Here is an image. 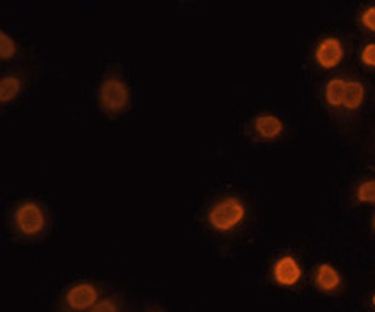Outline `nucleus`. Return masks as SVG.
I'll return each instance as SVG.
<instances>
[{
	"label": "nucleus",
	"mask_w": 375,
	"mask_h": 312,
	"mask_svg": "<svg viewBox=\"0 0 375 312\" xmlns=\"http://www.w3.org/2000/svg\"><path fill=\"white\" fill-rule=\"evenodd\" d=\"M246 215V208L237 198H225L217 203L209 214V222L211 227L221 232L230 230L242 222Z\"/></svg>",
	"instance_id": "obj_1"
},
{
	"label": "nucleus",
	"mask_w": 375,
	"mask_h": 312,
	"mask_svg": "<svg viewBox=\"0 0 375 312\" xmlns=\"http://www.w3.org/2000/svg\"><path fill=\"white\" fill-rule=\"evenodd\" d=\"M99 101H101L103 110L107 111V113H119V111H123L129 106V87L119 79H106L101 84V89H99Z\"/></svg>",
	"instance_id": "obj_2"
},
{
	"label": "nucleus",
	"mask_w": 375,
	"mask_h": 312,
	"mask_svg": "<svg viewBox=\"0 0 375 312\" xmlns=\"http://www.w3.org/2000/svg\"><path fill=\"white\" fill-rule=\"evenodd\" d=\"M15 223L24 235H36L45 227V215L36 203H24L15 212Z\"/></svg>",
	"instance_id": "obj_3"
},
{
	"label": "nucleus",
	"mask_w": 375,
	"mask_h": 312,
	"mask_svg": "<svg viewBox=\"0 0 375 312\" xmlns=\"http://www.w3.org/2000/svg\"><path fill=\"white\" fill-rule=\"evenodd\" d=\"M98 295L93 283H77L65 294V302L74 311H91L98 304Z\"/></svg>",
	"instance_id": "obj_4"
},
{
	"label": "nucleus",
	"mask_w": 375,
	"mask_h": 312,
	"mask_svg": "<svg viewBox=\"0 0 375 312\" xmlns=\"http://www.w3.org/2000/svg\"><path fill=\"white\" fill-rule=\"evenodd\" d=\"M273 277L282 287H294L302 277V270L294 256H283L273 268Z\"/></svg>",
	"instance_id": "obj_5"
},
{
	"label": "nucleus",
	"mask_w": 375,
	"mask_h": 312,
	"mask_svg": "<svg viewBox=\"0 0 375 312\" xmlns=\"http://www.w3.org/2000/svg\"><path fill=\"white\" fill-rule=\"evenodd\" d=\"M316 60L322 69H333L343 60L341 41L336 38H326L316 50Z\"/></svg>",
	"instance_id": "obj_6"
},
{
	"label": "nucleus",
	"mask_w": 375,
	"mask_h": 312,
	"mask_svg": "<svg viewBox=\"0 0 375 312\" xmlns=\"http://www.w3.org/2000/svg\"><path fill=\"white\" fill-rule=\"evenodd\" d=\"M341 283V277L333 266L324 263L317 268V275H316V285L321 289L322 292H333L340 287Z\"/></svg>",
	"instance_id": "obj_7"
},
{
	"label": "nucleus",
	"mask_w": 375,
	"mask_h": 312,
	"mask_svg": "<svg viewBox=\"0 0 375 312\" xmlns=\"http://www.w3.org/2000/svg\"><path fill=\"white\" fill-rule=\"evenodd\" d=\"M254 128L263 138H277L278 135L283 131V123L277 116L271 115H261L258 116L256 122H254Z\"/></svg>",
	"instance_id": "obj_8"
},
{
	"label": "nucleus",
	"mask_w": 375,
	"mask_h": 312,
	"mask_svg": "<svg viewBox=\"0 0 375 312\" xmlns=\"http://www.w3.org/2000/svg\"><path fill=\"white\" fill-rule=\"evenodd\" d=\"M365 89L360 82L350 81L346 82V91H345V99H343V106L346 110H358L364 103Z\"/></svg>",
	"instance_id": "obj_9"
},
{
	"label": "nucleus",
	"mask_w": 375,
	"mask_h": 312,
	"mask_svg": "<svg viewBox=\"0 0 375 312\" xmlns=\"http://www.w3.org/2000/svg\"><path fill=\"white\" fill-rule=\"evenodd\" d=\"M345 91H346V81H343V79H333V81H329L328 86H326V101L334 108L343 106Z\"/></svg>",
	"instance_id": "obj_10"
},
{
	"label": "nucleus",
	"mask_w": 375,
	"mask_h": 312,
	"mask_svg": "<svg viewBox=\"0 0 375 312\" xmlns=\"http://www.w3.org/2000/svg\"><path fill=\"white\" fill-rule=\"evenodd\" d=\"M19 93H21V81L18 77H12V75L2 77V81H0V103H11L12 99L18 98Z\"/></svg>",
	"instance_id": "obj_11"
},
{
	"label": "nucleus",
	"mask_w": 375,
	"mask_h": 312,
	"mask_svg": "<svg viewBox=\"0 0 375 312\" xmlns=\"http://www.w3.org/2000/svg\"><path fill=\"white\" fill-rule=\"evenodd\" d=\"M357 198L358 202L364 203H375V179L362 183L357 190Z\"/></svg>",
	"instance_id": "obj_12"
},
{
	"label": "nucleus",
	"mask_w": 375,
	"mask_h": 312,
	"mask_svg": "<svg viewBox=\"0 0 375 312\" xmlns=\"http://www.w3.org/2000/svg\"><path fill=\"white\" fill-rule=\"evenodd\" d=\"M15 55V43L12 38L4 31H0V58L9 60Z\"/></svg>",
	"instance_id": "obj_13"
},
{
	"label": "nucleus",
	"mask_w": 375,
	"mask_h": 312,
	"mask_svg": "<svg viewBox=\"0 0 375 312\" xmlns=\"http://www.w3.org/2000/svg\"><path fill=\"white\" fill-rule=\"evenodd\" d=\"M89 312H118V306L113 299H103Z\"/></svg>",
	"instance_id": "obj_14"
},
{
	"label": "nucleus",
	"mask_w": 375,
	"mask_h": 312,
	"mask_svg": "<svg viewBox=\"0 0 375 312\" xmlns=\"http://www.w3.org/2000/svg\"><path fill=\"white\" fill-rule=\"evenodd\" d=\"M362 62L369 67H375V45H367L362 51Z\"/></svg>",
	"instance_id": "obj_15"
},
{
	"label": "nucleus",
	"mask_w": 375,
	"mask_h": 312,
	"mask_svg": "<svg viewBox=\"0 0 375 312\" xmlns=\"http://www.w3.org/2000/svg\"><path fill=\"white\" fill-rule=\"evenodd\" d=\"M362 22H364L367 30L375 31V7H370V9H367L364 12V15H362Z\"/></svg>",
	"instance_id": "obj_16"
},
{
	"label": "nucleus",
	"mask_w": 375,
	"mask_h": 312,
	"mask_svg": "<svg viewBox=\"0 0 375 312\" xmlns=\"http://www.w3.org/2000/svg\"><path fill=\"white\" fill-rule=\"evenodd\" d=\"M372 306L375 307V295H374V297H372Z\"/></svg>",
	"instance_id": "obj_17"
},
{
	"label": "nucleus",
	"mask_w": 375,
	"mask_h": 312,
	"mask_svg": "<svg viewBox=\"0 0 375 312\" xmlns=\"http://www.w3.org/2000/svg\"><path fill=\"white\" fill-rule=\"evenodd\" d=\"M374 230H375V217H374Z\"/></svg>",
	"instance_id": "obj_18"
}]
</instances>
